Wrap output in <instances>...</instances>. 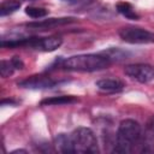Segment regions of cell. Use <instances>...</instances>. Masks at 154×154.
<instances>
[{
    "mask_svg": "<svg viewBox=\"0 0 154 154\" xmlns=\"http://www.w3.org/2000/svg\"><path fill=\"white\" fill-rule=\"evenodd\" d=\"M143 141V134L141 125L134 119L122 120L117 136H116V146L113 152L117 153H131L138 144Z\"/></svg>",
    "mask_w": 154,
    "mask_h": 154,
    "instance_id": "obj_1",
    "label": "cell"
},
{
    "mask_svg": "<svg viewBox=\"0 0 154 154\" xmlns=\"http://www.w3.org/2000/svg\"><path fill=\"white\" fill-rule=\"evenodd\" d=\"M111 60L102 53L97 54H78L60 60V66L69 71L94 72L100 71L111 65Z\"/></svg>",
    "mask_w": 154,
    "mask_h": 154,
    "instance_id": "obj_2",
    "label": "cell"
},
{
    "mask_svg": "<svg viewBox=\"0 0 154 154\" xmlns=\"http://www.w3.org/2000/svg\"><path fill=\"white\" fill-rule=\"evenodd\" d=\"M72 153H97L99 146L94 131L89 128H77L70 135Z\"/></svg>",
    "mask_w": 154,
    "mask_h": 154,
    "instance_id": "obj_3",
    "label": "cell"
},
{
    "mask_svg": "<svg viewBox=\"0 0 154 154\" xmlns=\"http://www.w3.org/2000/svg\"><path fill=\"white\" fill-rule=\"evenodd\" d=\"M119 36L123 41L135 45H146L154 42V32L141 26L128 25L119 30Z\"/></svg>",
    "mask_w": 154,
    "mask_h": 154,
    "instance_id": "obj_4",
    "label": "cell"
},
{
    "mask_svg": "<svg viewBox=\"0 0 154 154\" xmlns=\"http://www.w3.org/2000/svg\"><path fill=\"white\" fill-rule=\"evenodd\" d=\"M124 72L128 77L140 82L148 83L154 79V66L148 64H131L125 66Z\"/></svg>",
    "mask_w": 154,
    "mask_h": 154,
    "instance_id": "obj_5",
    "label": "cell"
},
{
    "mask_svg": "<svg viewBox=\"0 0 154 154\" xmlns=\"http://www.w3.org/2000/svg\"><path fill=\"white\" fill-rule=\"evenodd\" d=\"M63 45V38L59 36H49V37H29L26 47L43 51V52H53Z\"/></svg>",
    "mask_w": 154,
    "mask_h": 154,
    "instance_id": "obj_6",
    "label": "cell"
},
{
    "mask_svg": "<svg viewBox=\"0 0 154 154\" xmlns=\"http://www.w3.org/2000/svg\"><path fill=\"white\" fill-rule=\"evenodd\" d=\"M59 82L54 81L52 77L46 75H35L30 76L18 83V87L25 88V89H48L57 85Z\"/></svg>",
    "mask_w": 154,
    "mask_h": 154,
    "instance_id": "obj_7",
    "label": "cell"
},
{
    "mask_svg": "<svg viewBox=\"0 0 154 154\" xmlns=\"http://www.w3.org/2000/svg\"><path fill=\"white\" fill-rule=\"evenodd\" d=\"M76 19L71 17H64V18H49V19H43L40 22H31L26 23L25 26L28 28H34V29H51L58 25H64L69 23H73Z\"/></svg>",
    "mask_w": 154,
    "mask_h": 154,
    "instance_id": "obj_8",
    "label": "cell"
},
{
    "mask_svg": "<svg viewBox=\"0 0 154 154\" xmlns=\"http://www.w3.org/2000/svg\"><path fill=\"white\" fill-rule=\"evenodd\" d=\"M95 85L103 93H119L125 88V83L119 78H102L99 79Z\"/></svg>",
    "mask_w": 154,
    "mask_h": 154,
    "instance_id": "obj_9",
    "label": "cell"
},
{
    "mask_svg": "<svg viewBox=\"0 0 154 154\" xmlns=\"http://www.w3.org/2000/svg\"><path fill=\"white\" fill-rule=\"evenodd\" d=\"M78 102V99L73 95H60V96H52L42 100L40 102L41 106H63V105H71Z\"/></svg>",
    "mask_w": 154,
    "mask_h": 154,
    "instance_id": "obj_10",
    "label": "cell"
},
{
    "mask_svg": "<svg viewBox=\"0 0 154 154\" xmlns=\"http://www.w3.org/2000/svg\"><path fill=\"white\" fill-rule=\"evenodd\" d=\"M54 144L57 149L61 153H72L71 143H70V137L66 134H59L54 138Z\"/></svg>",
    "mask_w": 154,
    "mask_h": 154,
    "instance_id": "obj_11",
    "label": "cell"
},
{
    "mask_svg": "<svg viewBox=\"0 0 154 154\" xmlns=\"http://www.w3.org/2000/svg\"><path fill=\"white\" fill-rule=\"evenodd\" d=\"M117 11L124 16L128 19H132V20H137L140 18V16L137 14V12L135 11V8L132 7L131 4L129 2H118L117 4Z\"/></svg>",
    "mask_w": 154,
    "mask_h": 154,
    "instance_id": "obj_12",
    "label": "cell"
},
{
    "mask_svg": "<svg viewBox=\"0 0 154 154\" xmlns=\"http://www.w3.org/2000/svg\"><path fill=\"white\" fill-rule=\"evenodd\" d=\"M20 7V2L18 0H4L0 5V16L5 17L13 12H16Z\"/></svg>",
    "mask_w": 154,
    "mask_h": 154,
    "instance_id": "obj_13",
    "label": "cell"
},
{
    "mask_svg": "<svg viewBox=\"0 0 154 154\" xmlns=\"http://www.w3.org/2000/svg\"><path fill=\"white\" fill-rule=\"evenodd\" d=\"M103 55H106L111 61H118V60H123V59H126L128 57V53L119 49V48H109L107 51H103L101 52Z\"/></svg>",
    "mask_w": 154,
    "mask_h": 154,
    "instance_id": "obj_14",
    "label": "cell"
},
{
    "mask_svg": "<svg viewBox=\"0 0 154 154\" xmlns=\"http://www.w3.org/2000/svg\"><path fill=\"white\" fill-rule=\"evenodd\" d=\"M25 13L26 16L31 17V18H35V19H38V18H43L48 14V10L47 8H43V7H35V6H28L25 8Z\"/></svg>",
    "mask_w": 154,
    "mask_h": 154,
    "instance_id": "obj_15",
    "label": "cell"
},
{
    "mask_svg": "<svg viewBox=\"0 0 154 154\" xmlns=\"http://www.w3.org/2000/svg\"><path fill=\"white\" fill-rule=\"evenodd\" d=\"M16 66L13 65L12 60H2L0 64V73L4 78L10 77L11 75H13V72L16 71Z\"/></svg>",
    "mask_w": 154,
    "mask_h": 154,
    "instance_id": "obj_16",
    "label": "cell"
},
{
    "mask_svg": "<svg viewBox=\"0 0 154 154\" xmlns=\"http://www.w3.org/2000/svg\"><path fill=\"white\" fill-rule=\"evenodd\" d=\"M11 60H12V63H13V65L16 66L17 70H22V69L24 67V64H23V61H22V59H20L19 57H13Z\"/></svg>",
    "mask_w": 154,
    "mask_h": 154,
    "instance_id": "obj_17",
    "label": "cell"
},
{
    "mask_svg": "<svg viewBox=\"0 0 154 154\" xmlns=\"http://www.w3.org/2000/svg\"><path fill=\"white\" fill-rule=\"evenodd\" d=\"M11 153L12 154H16V153H26V150L25 149H16V150H12Z\"/></svg>",
    "mask_w": 154,
    "mask_h": 154,
    "instance_id": "obj_18",
    "label": "cell"
},
{
    "mask_svg": "<svg viewBox=\"0 0 154 154\" xmlns=\"http://www.w3.org/2000/svg\"><path fill=\"white\" fill-rule=\"evenodd\" d=\"M25 1H35V0H25Z\"/></svg>",
    "mask_w": 154,
    "mask_h": 154,
    "instance_id": "obj_19",
    "label": "cell"
}]
</instances>
